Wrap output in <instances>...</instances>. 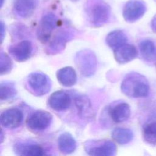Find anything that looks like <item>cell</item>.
<instances>
[{"label":"cell","instance_id":"9a60e30c","mask_svg":"<svg viewBox=\"0 0 156 156\" xmlns=\"http://www.w3.org/2000/svg\"><path fill=\"white\" fill-rule=\"evenodd\" d=\"M110 116L113 122L121 123L127 120L130 116V107L126 102H121L110 108Z\"/></svg>","mask_w":156,"mask_h":156},{"label":"cell","instance_id":"d4e9b609","mask_svg":"<svg viewBox=\"0 0 156 156\" xmlns=\"http://www.w3.org/2000/svg\"><path fill=\"white\" fill-rule=\"evenodd\" d=\"M13 66V62L9 56L5 52H1L0 60V73L1 74H5L9 73Z\"/></svg>","mask_w":156,"mask_h":156},{"label":"cell","instance_id":"8992f818","mask_svg":"<svg viewBox=\"0 0 156 156\" xmlns=\"http://www.w3.org/2000/svg\"><path fill=\"white\" fill-rule=\"evenodd\" d=\"M85 146L87 153L90 155H115L116 152L115 144L110 140L88 141Z\"/></svg>","mask_w":156,"mask_h":156},{"label":"cell","instance_id":"5bb4252c","mask_svg":"<svg viewBox=\"0 0 156 156\" xmlns=\"http://www.w3.org/2000/svg\"><path fill=\"white\" fill-rule=\"evenodd\" d=\"M37 4V0H15L13 7L18 15L22 18H28L33 14Z\"/></svg>","mask_w":156,"mask_h":156},{"label":"cell","instance_id":"d6986e66","mask_svg":"<svg viewBox=\"0 0 156 156\" xmlns=\"http://www.w3.org/2000/svg\"><path fill=\"white\" fill-rule=\"evenodd\" d=\"M140 51L142 57L147 62H152L156 58V46L149 39L142 40L139 44Z\"/></svg>","mask_w":156,"mask_h":156},{"label":"cell","instance_id":"603a6c76","mask_svg":"<svg viewBox=\"0 0 156 156\" xmlns=\"http://www.w3.org/2000/svg\"><path fill=\"white\" fill-rule=\"evenodd\" d=\"M143 137L145 142L152 146H156V122L144 125L143 129Z\"/></svg>","mask_w":156,"mask_h":156},{"label":"cell","instance_id":"cb8c5ba5","mask_svg":"<svg viewBox=\"0 0 156 156\" xmlns=\"http://www.w3.org/2000/svg\"><path fill=\"white\" fill-rule=\"evenodd\" d=\"M16 94V91L13 83L2 82L0 87V98L2 100H9L13 98Z\"/></svg>","mask_w":156,"mask_h":156},{"label":"cell","instance_id":"ffe728a7","mask_svg":"<svg viewBox=\"0 0 156 156\" xmlns=\"http://www.w3.org/2000/svg\"><path fill=\"white\" fill-rule=\"evenodd\" d=\"M70 34L65 30L59 31L50 42L49 49L51 52H57L65 48L66 43L69 40Z\"/></svg>","mask_w":156,"mask_h":156},{"label":"cell","instance_id":"30bf717a","mask_svg":"<svg viewBox=\"0 0 156 156\" xmlns=\"http://www.w3.org/2000/svg\"><path fill=\"white\" fill-rule=\"evenodd\" d=\"M32 46L30 41L23 40L9 47V52L11 55L20 62L27 60L32 54Z\"/></svg>","mask_w":156,"mask_h":156},{"label":"cell","instance_id":"83f0119b","mask_svg":"<svg viewBox=\"0 0 156 156\" xmlns=\"http://www.w3.org/2000/svg\"><path fill=\"white\" fill-rule=\"evenodd\" d=\"M1 6H2V3H3V1H2V0H1Z\"/></svg>","mask_w":156,"mask_h":156},{"label":"cell","instance_id":"52a82bcc","mask_svg":"<svg viewBox=\"0 0 156 156\" xmlns=\"http://www.w3.org/2000/svg\"><path fill=\"white\" fill-rule=\"evenodd\" d=\"M57 23L58 19L53 13H47L42 17L37 30L38 38L41 43H46L49 41Z\"/></svg>","mask_w":156,"mask_h":156},{"label":"cell","instance_id":"9c48e42d","mask_svg":"<svg viewBox=\"0 0 156 156\" xmlns=\"http://www.w3.org/2000/svg\"><path fill=\"white\" fill-rule=\"evenodd\" d=\"M23 120V112L18 108L7 109L1 115V126L6 129H13L20 127Z\"/></svg>","mask_w":156,"mask_h":156},{"label":"cell","instance_id":"3957f363","mask_svg":"<svg viewBox=\"0 0 156 156\" xmlns=\"http://www.w3.org/2000/svg\"><path fill=\"white\" fill-rule=\"evenodd\" d=\"M74 62L80 73L85 77H90L96 72V57L94 53L90 49L79 51L75 55Z\"/></svg>","mask_w":156,"mask_h":156},{"label":"cell","instance_id":"4fadbf2b","mask_svg":"<svg viewBox=\"0 0 156 156\" xmlns=\"http://www.w3.org/2000/svg\"><path fill=\"white\" fill-rule=\"evenodd\" d=\"M14 151L17 155L24 156H41L45 155L43 147L31 143H18L14 146Z\"/></svg>","mask_w":156,"mask_h":156},{"label":"cell","instance_id":"5b68a950","mask_svg":"<svg viewBox=\"0 0 156 156\" xmlns=\"http://www.w3.org/2000/svg\"><path fill=\"white\" fill-rule=\"evenodd\" d=\"M52 115L45 110H37L27 119L26 125L31 130L41 132L46 129L51 124Z\"/></svg>","mask_w":156,"mask_h":156},{"label":"cell","instance_id":"ba28073f","mask_svg":"<svg viewBox=\"0 0 156 156\" xmlns=\"http://www.w3.org/2000/svg\"><path fill=\"white\" fill-rule=\"evenodd\" d=\"M146 6L142 0H130L124 5L122 15L129 23H133L140 20L145 13Z\"/></svg>","mask_w":156,"mask_h":156},{"label":"cell","instance_id":"44dd1931","mask_svg":"<svg viewBox=\"0 0 156 156\" xmlns=\"http://www.w3.org/2000/svg\"><path fill=\"white\" fill-rule=\"evenodd\" d=\"M112 136L115 141L121 144L129 143L133 138V134L131 130L122 127L115 129L112 132Z\"/></svg>","mask_w":156,"mask_h":156},{"label":"cell","instance_id":"e0dca14e","mask_svg":"<svg viewBox=\"0 0 156 156\" xmlns=\"http://www.w3.org/2000/svg\"><path fill=\"white\" fill-rule=\"evenodd\" d=\"M58 146L61 152L66 154H71L76 148V142L70 133L65 132L58 136Z\"/></svg>","mask_w":156,"mask_h":156},{"label":"cell","instance_id":"2e32d148","mask_svg":"<svg viewBox=\"0 0 156 156\" xmlns=\"http://www.w3.org/2000/svg\"><path fill=\"white\" fill-rule=\"evenodd\" d=\"M57 78L60 83L65 87H71L77 82V74L71 66H66L58 70Z\"/></svg>","mask_w":156,"mask_h":156},{"label":"cell","instance_id":"7c38bea8","mask_svg":"<svg viewBox=\"0 0 156 156\" xmlns=\"http://www.w3.org/2000/svg\"><path fill=\"white\" fill-rule=\"evenodd\" d=\"M138 50L132 44L126 43L114 49V57L119 63H126L135 59L138 55Z\"/></svg>","mask_w":156,"mask_h":156},{"label":"cell","instance_id":"7402d4cb","mask_svg":"<svg viewBox=\"0 0 156 156\" xmlns=\"http://www.w3.org/2000/svg\"><path fill=\"white\" fill-rule=\"evenodd\" d=\"M75 104L78 112L83 118H90L92 116V108L88 98L84 96L76 97Z\"/></svg>","mask_w":156,"mask_h":156},{"label":"cell","instance_id":"ac0fdd59","mask_svg":"<svg viewBox=\"0 0 156 156\" xmlns=\"http://www.w3.org/2000/svg\"><path fill=\"white\" fill-rule=\"evenodd\" d=\"M127 40L126 34L121 30L112 31L107 35L105 38L107 44L113 49L127 43Z\"/></svg>","mask_w":156,"mask_h":156},{"label":"cell","instance_id":"277c9868","mask_svg":"<svg viewBox=\"0 0 156 156\" xmlns=\"http://www.w3.org/2000/svg\"><path fill=\"white\" fill-rule=\"evenodd\" d=\"M27 83L32 91L38 96L48 93L52 85L49 77L40 72L30 73L27 77Z\"/></svg>","mask_w":156,"mask_h":156},{"label":"cell","instance_id":"484cf974","mask_svg":"<svg viewBox=\"0 0 156 156\" xmlns=\"http://www.w3.org/2000/svg\"><path fill=\"white\" fill-rule=\"evenodd\" d=\"M151 27L152 31L156 34V15L153 17L151 23Z\"/></svg>","mask_w":156,"mask_h":156},{"label":"cell","instance_id":"6da1fadb","mask_svg":"<svg viewBox=\"0 0 156 156\" xmlns=\"http://www.w3.org/2000/svg\"><path fill=\"white\" fill-rule=\"evenodd\" d=\"M122 92L130 98H145L149 93V83L147 79L138 73L127 74L122 81Z\"/></svg>","mask_w":156,"mask_h":156},{"label":"cell","instance_id":"4316f807","mask_svg":"<svg viewBox=\"0 0 156 156\" xmlns=\"http://www.w3.org/2000/svg\"><path fill=\"white\" fill-rule=\"evenodd\" d=\"M1 43L3 41L4 39V32H5V27L4 26V24L2 22H1Z\"/></svg>","mask_w":156,"mask_h":156},{"label":"cell","instance_id":"8fae6325","mask_svg":"<svg viewBox=\"0 0 156 156\" xmlns=\"http://www.w3.org/2000/svg\"><path fill=\"white\" fill-rule=\"evenodd\" d=\"M71 103L69 95L63 91H57L51 94L48 104L49 107L55 111H63L68 109Z\"/></svg>","mask_w":156,"mask_h":156},{"label":"cell","instance_id":"7a4b0ae2","mask_svg":"<svg viewBox=\"0 0 156 156\" xmlns=\"http://www.w3.org/2000/svg\"><path fill=\"white\" fill-rule=\"evenodd\" d=\"M90 23L94 26H101L106 23L110 16V9L107 4L101 0H93L87 8Z\"/></svg>","mask_w":156,"mask_h":156}]
</instances>
